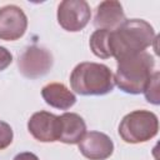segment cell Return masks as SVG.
<instances>
[{
	"instance_id": "7a4b0ae2",
	"label": "cell",
	"mask_w": 160,
	"mask_h": 160,
	"mask_svg": "<svg viewBox=\"0 0 160 160\" xmlns=\"http://www.w3.org/2000/svg\"><path fill=\"white\" fill-rule=\"evenodd\" d=\"M118 61L114 82L126 94H140L144 91L149 79L155 70V59L148 52H138L121 58Z\"/></svg>"
},
{
	"instance_id": "52a82bcc",
	"label": "cell",
	"mask_w": 160,
	"mask_h": 160,
	"mask_svg": "<svg viewBox=\"0 0 160 160\" xmlns=\"http://www.w3.org/2000/svg\"><path fill=\"white\" fill-rule=\"evenodd\" d=\"M28 28L25 12L16 5H5L0 8V39L15 41L20 39Z\"/></svg>"
},
{
	"instance_id": "6da1fadb",
	"label": "cell",
	"mask_w": 160,
	"mask_h": 160,
	"mask_svg": "<svg viewBox=\"0 0 160 160\" xmlns=\"http://www.w3.org/2000/svg\"><path fill=\"white\" fill-rule=\"evenodd\" d=\"M155 41L154 28L142 19L125 20L119 28L110 31V50L116 60L146 51Z\"/></svg>"
},
{
	"instance_id": "8992f818",
	"label": "cell",
	"mask_w": 160,
	"mask_h": 160,
	"mask_svg": "<svg viewBox=\"0 0 160 160\" xmlns=\"http://www.w3.org/2000/svg\"><path fill=\"white\" fill-rule=\"evenodd\" d=\"M91 18V10L84 0H64L58 6V22L70 32L82 30Z\"/></svg>"
},
{
	"instance_id": "8fae6325",
	"label": "cell",
	"mask_w": 160,
	"mask_h": 160,
	"mask_svg": "<svg viewBox=\"0 0 160 160\" xmlns=\"http://www.w3.org/2000/svg\"><path fill=\"white\" fill-rule=\"evenodd\" d=\"M59 121L58 141L64 144H78L86 132V124L76 112H64L59 116Z\"/></svg>"
},
{
	"instance_id": "9a60e30c",
	"label": "cell",
	"mask_w": 160,
	"mask_h": 160,
	"mask_svg": "<svg viewBox=\"0 0 160 160\" xmlns=\"http://www.w3.org/2000/svg\"><path fill=\"white\" fill-rule=\"evenodd\" d=\"M12 138H14V132L11 126L0 120V150L6 149L11 142H12Z\"/></svg>"
},
{
	"instance_id": "30bf717a",
	"label": "cell",
	"mask_w": 160,
	"mask_h": 160,
	"mask_svg": "<svg viewBox=\"0 0 160 160\" xmlns=\"http://www.w3.org/2000/svg\"><path fill=\"white\" fill-rule=\"evenodd\" d=\"M125 20L121 4L115 0H106L98 5L94 16V25L100 30L112 31Z\"/></svg>"
},
{
	"instance_id": "5b68a950",
	"label": "cell",
	"mask_w": 160,
	"mask_h": 160,
	"mask_svg": "<svg viewBox=\"0 0 160 160\" xmlns=\"http://www.w3.org/2000/svg\"><path fill=\"white\" fill-rule=\"evenodd\" d=\"M52 55L38 45L28 46L18 59V68L22 76L39 79L46 75L52 68Z\"/></svg>"
},
{
	"instance_id": "e0dca14e",
	"label": "cell",
	"mask_w": 160,
	"mask_h": 160,
	"mask_svg": "<svg viewBox=\"0 0 160 160\" xmlns=\"http://www.w3.org/2000/svg\"><path fill=\"white\" fill-rule=\"evenodd\" d=\"M12 160H39V158L32 152L24 151V152H19L18 155H15Z\"/></svg>"
},
{
	"instance_id": "277c9868",
	"label": "cell",
	"mask_w": 160,
	"mask_h": 160,
	"mask_svg": "<svg viewBox=\"0 0 160 160\" xmlns=\"http://www.w3.org/2000/svg\"><path fill=\"white\" fill-rule=\"evenodd\" d=\"M159 130L158 116L149 110H135L125 115L119 125V135L128 144L145 142Z\"/></svg>"
},
{
	"instance_id": "2e32d148",
	"label": "cell",
	"mask_w": 160,
	"mask_h": 160,
	"mask_svg": "<svg viewBox=\"0 0 160 160\" xmlns=\"http://www.w3.org/2000/svg\"><path fill=\"white\" fill-rule=\"evenodd\" d=\"M12 61V55L11 52L4 48V46H0V71L5 70Z\"/></svg>"
},
{
	"instance_id": "ba28073f",
	"label": "cell",
	"mask_w": 160,
	"mask_h": 160,
	"mask_svg": "<svg viewBox=\"0 0 160 160\" xmlns=\"http://www.w3.org/2000/svg\"><path fill=\"white\" fill-rule=\"evenodd\" d=\"M59 126V116L48 111H38L32 114L28 121L29 132L35 140L41 142L58 141Z\"/></svg>"
},
{
	"instance_id": "3957f363",
	"label": "cell",
	"mask_w": 160,
	"mask_h": 160,
	"mask_svg": "<svg viewBox=\"0 0 160 160\" xmlns=\"http://www.w3.org/2000/svg\"><path fill=\"white\" fill-rule=\"evenodd\" d=\"M70 86L76 94L84 96L106 95L115 86L114 74L104 64L80 62L70 75Z\"/></svg>"
},
{
	"instance_id": "4fadbf2b",
	"label": "cell",
	"mask_w": 160,
	"mask_h": 160,
	"mask_svg": "<svg viewBox=\"0 0 160 160\" xmlns=\"http://www.w3.org/2000/svg\"><path fill=\"white\" fill-rule=\"evenodd\" d=\"M89 45L94 55L101 59H109L111 58V50H110V31L109 30H95L90 39Z\"/></svg>"
},
{
	"instance_id": "9c48e42d",
	"label": "cell",
	"mask_w": 160,
	"mask_h": 160,
	"mask_svg": "<svg viewBox=\"0 0 160 160\" xmlns=\"http://www.w3.org/2000/svg\"><path fill=\"white\" fill-rule=\"evenodd\" d=\"M78 144L80 152L89 160H106L114 151L112 140L100 131L85 132Z\"/></svg>"
},
{
	"instance_id": "7c38bea8",
	"label": "cell",
	"mask_w": 160,
	"mask_h": 160,
	"mask_svg": "<svg viewBox=\"0 0 160 160\" xmlns=\"http://www.w3.org/2000/svg\"><path fill=\"white\" fill-rule=\"evenodd\" d=\"M41 96L48 105L60 110H68L76 102L75 94L61 82H50L41 89Z\"/></svg>"
},
{
	"instance_id": "5bb4252c",
	"label": "cell",
	"mask_w": 160,
	"mask_h": 160,
	"mask_svg": "<svg viewBox=\"0 0 160 160\" xmlns=\"http://www.w3.org/2000/svg\"><path fill=\"white\" fill-rule=\"evenodd\" d=\"M159 79H160V74L159 71H154V74L151 75V78L149 79L145 89H144V94H145V99L154 104L158 105L160 102V94H159Z\"/></svg>"
}]
</instances>
